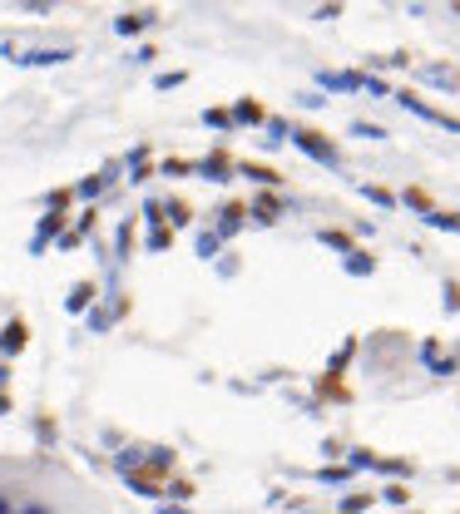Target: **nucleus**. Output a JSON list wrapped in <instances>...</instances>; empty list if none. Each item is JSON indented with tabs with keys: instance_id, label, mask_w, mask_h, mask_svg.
Segmentation results:
<instances>
[{
	"instance_id": "f257e3e1",
	"label": "nucleus",
	"mask_w": 460,
	"mask_h": 514,
	"mask_svg": "<svg viewBox=\"0 0 460 514\" xmlns=\"http://www.w3.org/2000/svg\"><path fill=\"white\" fill-rule=\"evenodd\" d=\"M292 139H297V149H307L312 159H322V164H337V154H332V149L322 144V134H312V129H302V134H292Z\"/></svg>"
},
{
	"instance_id": "f03ea898",
	"label": "nucleus",
	"mask_w": 460,
	"mask_h": 514,
	"mask_svg": "<svg viewBox=\"0 0 460 514\" xmlns=\"http://www.w3.org/2000/svg\"><path fill=\"white\" fill-rule=\"evenodd\" d=\"M25 336H30V331H25V321H10V326L0 331V351H5V356H15V351L25 346Z\"/></svg>"
},
{
	"instance_id": "7ed1b4c3",
	"label": "nucleus",
	"mask_w": 460,
	"mask_h": 514,
	"mask_svg": "<svg viewBox=\"0 0 460 514\" xmlns=\"http://www.w3.org/2000/svg\"><path fill=\"white\" fill-rule=\"evenodd\" d=\"M70 60V50H35V55H20V65H60Z\"/></svg>"
},
{
	"instance_id": "20e7f679",
	"label": "nucleus",
	"mask_w": 460,
	"mask_h": 514,
	"mask_svg": "<svg viewBox=\"0 0 460 514\" xmlns=\"http://www.w3.org/2000/svg\"><path fill=\"white\" fill-rule=\"evenodd\" d=\"M149 20H154V15H119V20H114V30H119V35H139V30H144Z\"/></svg>"
},
{
	"instance_id": "39448f33",
	"label": "nucleus",
	"mask_w": 460,
	"mask_h": 514,
	"mask_svg": "<svg viewBox=\"0 0 460 514\" xmlns=\"http://www.w3.org/2000/svg\"><path fill=\"white\" fill-rule=\"evenodd\" d=\"M90 297H95V287H90V282H80V287L70 292V311H85V307H90Z\"/></svg>"
},
{
	"instance_id": "423d86ee",
	"label": "nucleus",
	"mask_w": 460,
	"mask_h": 514,
	"mask_svg": "<svg viewBox=\"0 0 460 514\" xmlns=\"http://www.w3.org/2000/svg\"><path fill=\"white\" fill-rule=\"evenodd\" d=\"M203 173H208V178H223V173H228V164H223V159H208V164H203Z\"/></svg>"
},
{
	"instance_id": "0eeeda50",
	"label": "nucleus",
	"mask_w": 460,
	"mask_h": 514,
	"mask_svg": "<svg viewBox=\"0 0 460 514\" xmlns=\"http://www.w3.org/2000/svg\"><path fill=\"white\" fill-rule=\"evenodd\" d=\"M346 267H351V272H356V277H361V272H371V262H366V257H361V252H351V257H346Z\"/></svg>"
},
{
	"instance_id": "6e6552de",
	"label": "nucleus",
	"mask_w": 460,
	"mask_h": 514,
	"mask_svg": "<svg viewBox=\"0 0 460 514\" xmlns=\"http://www.w3.org/2000/svg\"><path fill=\"white\" fill-rule=\"evenodd\" d=\"M203 119H208V124H213V129H228V114H223V109H208V114H203Z\"/></svg>"
},
{
	"instance_id": "1a4fd4ad",
	"label": "nucleus",
	"mask_w": 460,
	"mask_h": 514,
	"mask_svg": "<svg viewBox=\"0 0 460 514\" xmlns=\"http://www.w3.org/2000/svg\"><path fill=\"white\" fill-rule=\"evenodd\" d=\"M25 514H45V510H25Z\"/></svg>"
},
{
	"instance_id": "9d476101",
	"label": "nucleus",
	"mask_w": 460,
	"mask_h": 514,
	"mask_svg": "<svg viewBox=\"0 0 460 514\" xmlns=\"http://www.w3.org/2000/svg\"><path fill=\"white\" fill-rule=\"evenodd\" d=\"M0 514H10V510H5V505H0Z\"/></svg>"
}]
</instances>
